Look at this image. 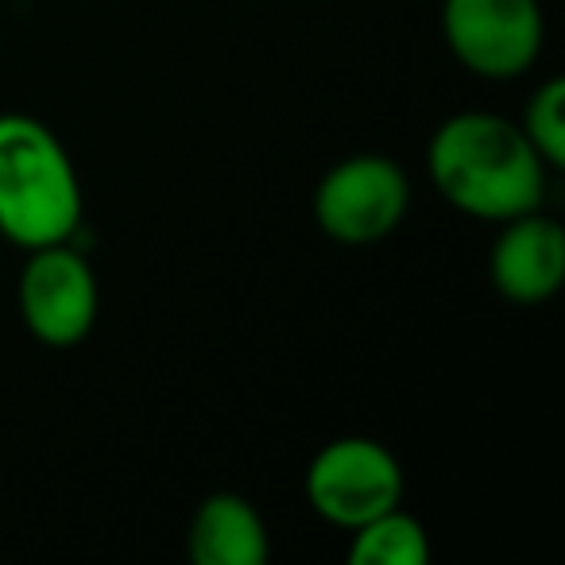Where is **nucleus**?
<instances>
[{"label": "nucleus", "mask_w": 565, "mask_h": 565, "mask_svg": "<svg viewBox=\"0 0 565 565\" xmlns=\"http://www.w3.org/2000/svg\"><path fill=\"white\" fill-rule=\"evenodd\" d=\"M430 186L465 217L503 225L546 202L550 167L519 120L488 109L446 117L426 140Z\"/></svg>", "instance_id": "nucleus-1"}, {"label": "nucleus", "mask_w": 565, "mask_h": 565, "mask_svg": "<svg viewBox=\"0 0 565 565\" xmlns=\"http://www.w3.org/2000/svg\"><path fill=\"white\" fill-rule=\"evenodd\" d=\"M86 194L74 156L32 113H0V236L32 252L74 241Z\"/></svg>", "instance_id": "nucleus-2"}, {"label": "nucleus", "mask_w": 565, "mask_h": 565, "mask_svg": "<svg viewBox=\"0 0 565 565\" xmlns=\"http://www.w3.org/2000/svg\"><path fill=\"white\" fill-rule=\"evenodd\" d=\"M415 190L399 159L384 151H356L330 167L318 179L310 210L315 225L345 248H369L399 233L407 221Z\"/></svg>", "instance_id": "nucleus-3"}, {"label": "nucleus", "mask_w": 565, "mask_h": 565, "mask_svg": "<svg viewBox=\"0 0 565 565\" xmlns=\"http://www.w3.org/2000/svg\"><path fill=\"white\" fill-rule=\"evenodd\" d=\"M307 508L338 531H356L369 519L399 508L407 495V472L399 457L369 434L333 438L310 457L302 472Z\"/></svg>", "instance_id": "nucleus-4"}, {"label": "nucleus", "mask_w": 565, "mask_h": 565, "mask_svg": "<svg viewBox=\"0 0 565 565\" xmlns=\"http://www.w3.org/2000/svg\"><path fill=\"white\" fill-rule=\"evenodd\" d=\"M449 55L484 82L531 74L546 47L542 0H438Z\"/></svg>", "instance_id": "nucleus-5"}, {"label": "nucleus", "mask_w": 565, "mask_h": 565, "mask_svg": "<svg viewBox=\"0 0 565 565\" xmlns=\"http://www.w3.org/2000/svg\"><path fill=\"white\" fill-rule=\"evenodd\" d=\"M20 322L40 345L74 349L94 333L102 315V287L86 252L74 241L32 248L17 279Z\"/></svg>", "instance_id": "nucleus-6"}, {"label": "nucleus", "mask_w": 565, "mask_h": 565, "mask_svg": "<svg viewBox=\"0 0 565 565\" xmlns=\"http://www.w3.org/2000/svg\"><path fill=\"white\" fill-rule=\"evenodd\" d=\"M488 282L515 307H542L565 282V228L554 213L526 210L503 221L488 248Z\"/></svg>", "instance_id": "nucleus-7"}, {"label": "nucleus", "mask_w": 565, "mask_h": 565, "mask_svg": "<svg viewBox=\"0 0 565 565\" xmlns=\"http://www.w3.org/2000/svg\"><path fill=\"white\" fill-rule=\"evenodd\" d=\"M186 557L194 565H267L271 531L264 511L228 488L210 492L190 515Z\"/></svg>", "instance_id": "nucleus-8"}, {"label": "nucleus", "mask_w": 565, "mask_h": 565, "mask_svg": "<svg viewBox=\"0 0 565 565\" xmlns=\"http://www.w3.org/2000/svg\"><path fill=\"white\" fill-rule=\"evenodd\" d=\"M345 557L353 565H426L430 562V534L423 519L407 508H392L349 531Z\"/></svg>", "instance_id": "nucleus-9"}, {"label": "nucleus", "mask_w": 565, "mask_h": 565, "mask_svg": "<svg viewBox=\"0 0 565 565\" xmlns=\"http://www.w3.org/2000/svg\"><path fill=\"white\" fill-rule=\"evenodd\" d=\"M519 128L531 140V148L542 156L550 171L565 167V82L550 74L546 82L531 89L523 113H519Z\"/></svg>", "instance_id": "nucleus-10"}]
</instances>
